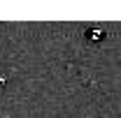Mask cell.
<instances>
[{
    "mask_svg": "<svg viewBox=\"0 0 121 118\" xmlns=\"http://www.w3.org/2000/svg\"><path fill=\"white\" fill-rule=\"evenodd\" d=\"M103 35H105V32H103L100 28H98V30H89V32H86L89 39H103Z\"/></svg>",
    "mask_w": 121,
    "mask_h": 118,
    "instance_id": "cell-1",
    "label": "cell"
}]
</instances>
